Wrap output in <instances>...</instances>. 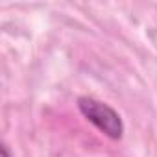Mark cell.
Segmentation results:
<instances>
[{"label": "cell", "mask_w": 157, "mask_h": 157, "mask_svg": "<svg viewBox=\"0 0 157 157\" xmlns=\"http://www.w3.org/2000/svg\"><path fill=\"white\" fill-rule=\"evenodd\" d=\"M78 109L105 137H109L113 140H120L124 137L126 126L122 122V117L109 104H105L98 98H93V96H80L78 98Z\"/></svg>", "instance_id": "obj_1"}, {"label": "cell", "mask_w": 157, "mask_h": 157, "mask_svg": "<svg viewBox=\"0 0 157 157\" xmlns=\"http://www.w3.org/2000/svg\"><path fill=\"white\" fill-rule=\"evenodd\" d=\"M0 157H13L11 151H10V146H8L6 142L2 144V148H0Z\"/></svg>", "instance_id": "obj_2"}]
</instances>
